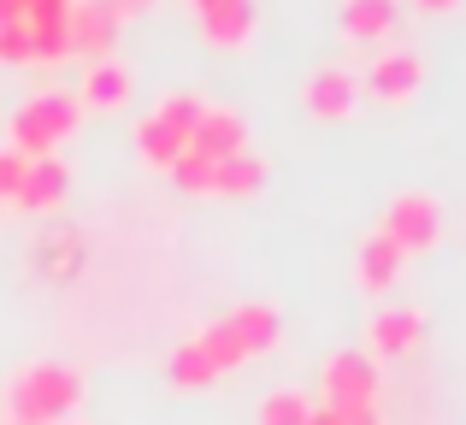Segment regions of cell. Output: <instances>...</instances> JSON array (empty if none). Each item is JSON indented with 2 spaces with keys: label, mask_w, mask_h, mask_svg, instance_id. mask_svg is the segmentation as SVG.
<instances>
[{
  "label": "cell",
  "mask_w": 466,
  "mask_h": 425,
  "mask_svg": "<svg viewBox=\"0 0 466 425\" xmlns=\"http://www.w3.org/2000/svg\"><path fill=\"white\" fill-rule=\"evenodd\" d=\"M83 402V379L71 367H24L6 390V425H54L66 414H77Z\"/></svg>",
  "instance_id": "6da1fadb"
},
{
  "label": "cell",
  "mask_w": 466,
  "mask_h": 425,
  "mask_svg": "<svg viewBox=\"0 0 466 425\" xmlns=\"http://www.w3.org/2000/svg\"><path fill=\"white\" fill-rule=\"evenodd\" d=\"M77 113H83L77 89H35L30 101L12 113L6 142L24 154V160H42V154H54V142H66V137H71Z\"/></svg>",
  "instance_id": "7a4b0ae2"
},
{
  "label": "cell",
  "mask_w": 466,
  "mask_h": 425,
  "mask_svg": "<svg viewBox=\"0 0 466 425\" xmlns=\"http://www.w3.org/2000/svg\"><path fill=\"white\" fill-rule=\"evenodd\" d=\"M378 360L366 355V349H342V355L325 360V372H319V408H360V402H378Z\"/></svg>",
  "instance_id": "3957f363"
},
{
  "label": "cell",
  "mask_w": 466,
  "mask_h": 425,
  "mask_svg": "<svg viewBox=\"0 0 466 425\" xmlns=\"http://www.w3.org/2000/svg\"><path fill=\"white\" fill-rule=\"evenodd\" d=\"M378 230H384L401 254L431 248V242L443 237V207H437V196H425V189H408V196H396L384 207V225H378Z\"/></svg>",
  "instance_id": "277c9868"
},
{
  "label": "cell",
  "mask_w": 466,
  "mask_h": 425,
  "mask_svg": "<svg viewBox=\"0 0 466 425\" xmlns=\"http://www.w3.org/2000/svg\"><path fill=\"white\" fill-rule=\"evenodd\" d=\"M420 83H425V59L413 54V47H384V54L372 59L360 89L378 95V101H408V95H420Z\"/></svg>",
  "instance_id": "5b68a950"
},
{
  "label": "cell",
  "mask_w": 466,
  "mask_h": 425,
  "mask_svg": "<svg viewBox=\"0 0 466 425\" xmlns=\"http://www.w3.org/2000/svg\"><path fill=\"white\" fill-rule=\"evenodd\" d=\"M113 35H118V12L106 6V0H71V12H66V42H71V54L106 59Z\"/></svg>",
  "instance_id": "8992f818"
},
{
  "label": "cell",
  "mask_w": 466,
  "mask_h": 425,
  "mask_svg": "<svg viewBox=\"0 0 466 425\" xmlns=\"http://www.w3.org/2000/svg\"><path fill=\"white\" fill-rule=\"evenodd\" d=\"M301 101H308L313 118H349L354 101H360V77L349 66H319L308 83H301Z\"/></svg>",
  "instance_id": "52a82bcc"
},
{
  "label": "cell",
  "mask_w": 466,
  "mask_h": 425,
  "mask_svg": "<svg viewBox=\"0 0 466 425\" xmlns=\"http://www.w3.org/2000/svg\"><path fill=\"white\" fill-rule=\"evenodd\" d=\"M189 148L195 154H207V160H230V154H242L248 148V118L237 113V106H207L201 113V125L189 130Z\"/></svg>",
  "instance_id": "ba28073f"
},
{
  "label": "cell",
  "mask_w": 466,
  "mask_h": 425,
  "mask_svg": "<svg viewBox=\"0 0 466 425\" xmlns=\"http://www.w3.org/2000/svg\"><path fill=\"white\" fill-rule=\"evenodd\" d=\"M66 189H71L66 160H59V154H42V160L24 166V184H18V196H12V207H24V213H54L59 201H66Z\"/></svg>",
  "instance_id": "9c48e42d"
},
{
  "label": "cell",
  "mask_w": 466,
  "mask_h": 425,
  "mask_svg": "<svg viewBox=\"0 0 466 425\" xmlns=\"http://www.w3.org/2000/svg\"><path fill=\"white\" fill-rule=\"evenodd\" d=\"M401 24V0H342V35L349 42H384Z\"/></svg>",
  "instance_id": "30bf717a"
},
{
  "label": "cell",
  "mask_w": 466,
  "mask_h": 425,
  "mask_svg": "<svg viewBox=\"0 0 466 425\" xmlns=\"http://www.w3.org/2000/svg\"><path fill=\"white\" fill-rule=\"evenodd\" d=\"M420 337H425L420 308H384V313H372V349L366 355H408Z\"/></svg>",
  "instance_id": "8fae6325"
},
{
  "label": "cell",
  "mask_w": 466,
  "mask_h": 425,
  "mask_svg": "<svg viewBox=\"0 0 466 425\" xmlns=\"http://www.w3.org/2000/svg\"><path fill=\"white\" fill-rule=\"evenodd\" d=\"M401 272V248L384 237V230H372V237H360V248H354V278H360V289H390Z\"/></svg>",
  "instance_id": "7c38bea8"
},
{
  "label": "cell",
  "mask_w": 466,
  "mask_h": 425,
  "mask_svg": "<svg viewBox=\"0 0 466 425\" xmlns=\"http://www.w3.org/2000/svg\"><path fill=\"white\" fill-rule=\"evenodd\" d=\"M125 95H130V71L118 66L113 54L106 59H89V71H83V83H77V101L83 106H125Z\"/></svg>",
  "instance_id": "4fadbf2b"
},
{
  "label": "cell",
  "mask_w": 466,
  "mask_h": 425,
  "mask_svg": "<svg viewBox=\"0 0 466 425\" xmlns=\"http://www.w3.org/2000/svg\"><path fill=\"white\" fill-rule=\"evenodd\" d=\"M201 35L213 47H242L254 35V0H225V6L201 12Z\"/></svg>",
  "instance_id": "5bb4252c"
},
{
  "label": "cell",
  "mask_w": 466,
  "mask_h": 425,
  "mask_svg": "<svg viewBox=\"0 0 466 425\" xmlns=\"http://www.w3.org/2000/svg\"><path fill=\"white\" fill-rule=\"evenodd\" d=\"M230 331L242 337L248 355H266V349H278L284 325H278V308H266V301H242V308L230 313Z\"/></svg>",
  "instance_id": "9a60e30c"
},
{
  "label": "cell",
  "mask_w": 466,
  "mask_h": 425,
  "mask_svg": "<svg viewBox=\"0 0 466 425\" xmlns=\"http://www.w3.org/2000/svg\"><path fill=\"white\" fill-rule=\"evenodd\" d=\"M260 184H266V160H260V154H248V148L213 166V196H254Z\"/></svg>",
  "instance_id": "2e32d148"
},
{
  "label": "cell",
  "mask_w": 466,
  "mask_h": 425,
  "mask_svg": "<svg viewBox=\"0 0 466 425\" xmlns=\"http://www.w3.org/2000/svg\"><path fill=\"white\" fill-rule=\"evenodd\" d=\"M137 148H142V160H148V166H171L183 148H189V137H183L177 125H166L159 113H148L137 125Z\"/></svg>",
  "instance_id": "e0dca14e"
},
{
  "label": "cell",
  "mask_w": 466,
  "mask_h": 425,
  "mask_svg": "<svg viewBox=\"0 0 466 425\" xmlns=\"http://www.w3.org/2000/svg\"><path fill=\"white\" fill-rule=\"evenodd\" d=\"M195 343H201V355H207V360H213L218 379H225V372H237L242 360H248V349H242V337L230 331V319H213L201 337H195Z\"/></svg>",
  "instance_id": "ac0fdd59"
},
{
  "label": "cell",
  "mask_w": 466,
  "mask_h": 425,
  "mask_svg": "<svg viewBox=\"0 0 466 425\" xmlns=\"http://www.w3.org/2000/svg\"><path fill=\"white\" fill-rule=\"evenodd\" d=\"M171 384H177V390H207V384H218V372H213V360L201 355V343L171 349Z\"/></svg>",
  "instance_id": "d6986e66"
},
{
  "label": "cell",
  "mask_w": 466,
  "mask_h": 425,
  "mask_svg": "<svg viewBox=\"0 0 466 425\" xmlns=\"http://www.w3.org/2000/svg\"><path fill=\"white\" fill-rule=\"evenodd\" d=\"M166 172H171V184H177V189H189V196H213V160H207V154L183 148L177 160L166 166Z\"/></svg>",
  "instance_id": "ffe728a7"
},
{
  "label": "cell",
  "mask_w": 466,
  "mask_h": 425,
  "mask_svg": "<svg viewBox=\"0 0 466 425\" xmlns=\"http://www.w3.org/2000/svg\"><path fill=\"white\" fill-rule=\"evenodd\" d=\"M35 260H42L47 272H59V278H66L71 266L83 260V237H77V230H54L47 242H35Z\"/></svg>",
  "instance_id": "44dd1931"
},
{
  "label": "cell",
  "mask_w": 466,
  "mask_h": 425,
  "mask_svg": "<svg viewBox=\"0 0 466 425\" xmlns=\"http://www.w3.org/2000/svg\"><path fill=\"white\" fill-rule=\"evenodd\" d=\"M308 414H313V402L301 390H272L260 402V425H308Z\"/></svg>",
  "instance_id": "7402d4cb"
},
{
  "label": "cell",
  "mask_w": 466,
  "mask_h": 425,
  "mask_svg": "<svg viewBox=\"0 0 466 425\" xmlns=\"http://www.w3.org/2000/svg\"><path fill=\"white\" fill-rule=\"evenodd\" d=\"M201 113H207V101L195 89H171L166 101H159V118H166V125H177L183 137H189L195 125H201Z\"/></svg>",
  "instance_id": "603a6c76"
},
{
  "label": "cell",
  "mask_w": 466,
  "mask_h": 425,
  "mask_svg": "<svg viewBox=\"0 0 466 425\" xmlns=\"http://www.w3.org/2000/svg\"><path fill=\"white\" fill-rule=\"evenodd\" d=\"M24 166H30V160H24L18 148H0V201H12V196H18V184H24Z\"/></svg>",
  "instance_id": "cb8c5ba5"
},
{
  "label": "cell",
  "mask_w": 466,
  "mask_h": 425,
  "mask_svg": "<svg viewBox=\"0 0 466 425\" xmlns=\"http://www.w3.org/2000/svg\"><path fill=\"white\" fill-rule=\"evenodd\" d=\"M342 425H384L378 402H360V408H342Z\"/></svg>",
  "instance_id": "d4e9b609"
},
{
  "label": "cell",
  "mask_w": 466,
  "mask_h": 425,
  "mask_svg": "<svg viewBox=\"0 0 466 425\" xmlns=\"http://www.w3.org/2000/svg\"><path fill=\"white\" fill-rule=\"evenodd\" d=\"M308 425H342V414H337V408H313Z\"/></svg>",
  "instance_id": "484cf974"
},
{
  "label": "cell",
  "mask_w": 466,
  "mask_h": 425,
  "mask_svg": "<svg viewBox=\"0 0 466 425\" xmlns=\"http://www.w3.org/2000/svg\"><path fill=\"white\" fill-rule=\"evenodd\" d=\"M413 6H420V12H455L461 0H413Z\"/></svg>",
  "instance_id": "4316f807"
},
{
  "label": "cell",
  "mask_w": 466,
  "mask_h": 425,
  "mask_svg": "<svg viewBox=\"0 0 466 425\" xmlns=\"http://www.w3.org/2000/svg\"><path fill=\"white\" fill-rule=\"evenodd\" d=\"M106 6L118 12V18H125V12H137V6H148V0H106Z\"/></svg>",
  "instance_id": "83f0119b"
},
{
  "label": "cell",
  "mask_w": 466,
  "mask_h": 425,
  "mask_svg": "<svg viewBox=\"0 0 466 425\" xmlns=\"http://www.w3.org/2000/svg\"><path fill=\"white\" fill-rule=\"evenodd\" d=\"M213 6H225V0H195V12H213Z\"/></svg>",
  "instance_id": "f1b7e54d"
}]
</instances>
